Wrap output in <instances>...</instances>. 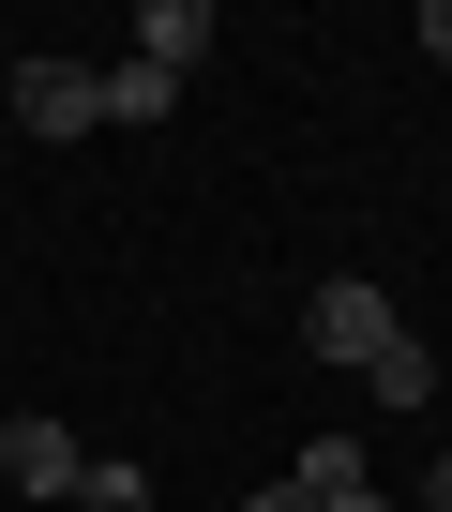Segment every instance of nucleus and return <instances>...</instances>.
Segmentation results:
<instances>
[{"label": "nucleus", "mask_w": 452, "mask_h": 512, "mask_svg": "<svg viewBox=\"0 0 452 512\" xmlns=\"http://www.w3.org/2000/svg\"><path fill=\"white\" fill-rule=\"evenodd\" d=\"M392 332H407V317H392V287H317V302H302V347H317V362H347V377H362Z\"/></svg>", "instance_id": "nucleus-2"}, {"label": "nucleus", "mask_w": 452, "mask_h": 512, "mask_svg": "<svg viewBox=\"0 0 452 512\" xmlns=\"http://www.w3.org/2000/svg\"><path fill=\"white\" fill-rule=\"evenodd\" d=\"M242 512H302V497H287V482H257V497H242Z\"/></svg>", "instance_id": "nucleus-12"}, {"label": "nucleus", "mask_w": 452, "mask_h": 512, "mask_svg": "<svg viewBox=\"0 0 452 512\" xmlns=\"http://www.w3.org/2000/svg\"><path fill=\"white\" fill-rule=\"evenodd\" d=\"M422 512H452V452H437V467H422Z\"/></svg>", "instance_id": "nucleus-11"}, {"label": "nucleus", "mask_w": 452, "mask_h": 512, "mask_svg": "<svg viewBox=\"0 0 452 512\" xmlns=\"http://www.w3.org/2000/svg\"><path fill=\"white\" fill-rule=\"evenodd\" d=\"M362 392H377V407H437V347H422V332H392V347L362 362Z\"/></svg>", "instance_id": "nucleus-5"}, {"label": "nucleus", "mask_w": 452, "mask_h": 512, "mask_svg": "<svg viewBox=\"0 0 452 512\" xmlns=\"http://www.w3.org/2000/svg\"><path fill=\"white\" fill-rule=\"evenodd\" d=\"M166 106H181V76H151V61H121V76H106V121H166Z\"/></svg>", "instance_id": "nucleus-7"}, {"label": "nucleus", "mask_w": 452, "mask_h": 512, "mask_svg": "<svg viewBox=\"0 0 452 512\" xmlns=\"http://www.w3.org/2000/svg\"><path fill=\"white\" fill-rule=\"evenodd\" d=\"M422 46H437V61H452V0H422Z\"/></svg>", "instance_id": "nucleus-9"}, {"label": "nucleus", "mask_w": 452, "mask_h": 512, "mask_svg": "<svg viewBox=\"0 0 452 512\" xmlns=\"http://www.w3.org/2000/svg\"><path fill=\"white\" fill-rule=\"evenodd\" d=\"M196 46H211V0H151V16H136V61L151 76H196Z\"/></svg>", "instance_id": "nucleus-4"}, {"label": "nucleus", "mask_w": 452, "mask_h": 512, "mask_svg": "<svg viewBox=\"0 0 452 512\" xmlns=\"http://www.w3.org/2000/svg\"><path fill=\"white\" fill-rule=\"evenodd\" d=\"M76 467H91V452H76L46 407H16V422H0V482H16V497H76Z\"/></svg>", "instance_id": "nucleus-3"}, {"label": "nucleus", "mask_w": 452, "mask_h": 512, "mask_svg": "<svg viewBox=\"0 0 452 512\" xmlns=\"http://www.w3.org/2000/svg\"><path fill=\"white\" fill-rule=\"evenodd\" d=\"M16 121H31V136H106V76L31 46V61H16Z\"/></svg>", "instance_id": "nucleus-1"}, {"label": "nucleus", "mask_w": 452, "mask_h": 512, "mask_svg": "<svg viewBox=\"0 0 452 512\" xmlns=\"http://www.w3.org/2000/svg\"><path fill=\"white\" fill-rule=\"evenodd\" d=\"M76 512H151V467H106V452H91V467H76Z\"/></svg>", "instance_id": "nucleus-8"}, {"label": "nucleus", "mask_w": 452, "mask_h": 512, "mask_svg": "<svg viewBox=\"0 0 452 512\" xmlns=\"http://www.w3.org/2000/svg\"><path fill=\"white\" fill-rule=\"evenodd\" d=\"M317 512H392V497H377V482H347V497H317Z\"/></svg>", "instance_id": "nucleus-10"}, {"label": "nucleus", "mask_w": 452, "mask_h": 512, "mask_svg": "<svg viewBox=\"0 0 452 512\" xmlns=\"http://www.w3.org/2000/svg\"><path fill=\"white\" fill-rule=\"evenodd\" d=\"M347 482H362V437H302V467H287V497L317 512V497H347Z\"/></svg>", "instance_id": "nucleus-6"}]
</instances>
